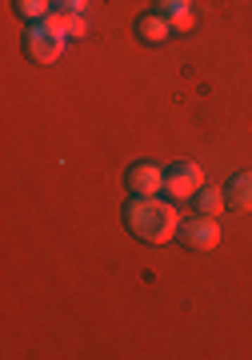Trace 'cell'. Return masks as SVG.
Wrapping results in <instances>:
<instances>
[{"instance_id": "cell-9", "label": "cell", "mask_w": 252, "mask_h": 360, "mask_svg": "<svg viewBox=\"0 0 252 360\" xmlns=\"http://www.w3.org/2000/svg\"><path fill=\"white\" fill-rule=\"evenodd\" d=\"M16 13L25 20H44L52 13V0H16Z\"/></svg>"}, {"instance_id": "cell-3", "label": "cell", "mask_w": 252, "mask_h": 360, "mask_svg": "<svg viewBox=\"0 0 252 360\" xmlns=\"http://www.w3.org/2000/svg\"><path fill=\"white\" fill-rule=\"evenodd\" d=\"M177 236L184 240V248H192V252H213L216 245H220V224H216V217H189L180 220Z\"/></svg>"}, {"instance_id": "cell-7", "label": "cell", "mask_w": 252, "mask_h": 360, "mask_svg": "<svg viewBox=\"0 0 252 360\" xmlns=\"http://www.w3.org/2000/svg\"><path fill=\"white\" fill-rule=\"evenodd\" d=\"M225 193H228V205L237 212H252V172H237L225 184Z\"/></svg>"}, {"instance_id": "cell-6", "label": "cell", "mask_w": 252, "mask_h": 360, "mask_svg": "<svg viewBox=\"0 0 252 360\" xmlns=\"http://www.w3.org/2000/svg\"><path fill=\"white\" fill-rule=\"evenodd\" d=\"M137 37L144 40V44H164V40L172 37V25H168V16H160V13H144L137 20Z\"/></svg>"}, {"instance_id": "cell-2", "label": "cell", "mask_w": 252, "mask_h": 360, "mask_svg": "<svg viewBox=\"0 0 252 360\" xmlns=\"http://www.w3.org/2000/svg\"><path fill=\"white\" fill-rule=\"evenodd\" d=\"M25 52L37 65H56V56L64 52V32L44 25V20H37V25L25 32Z\"/></svg>"}, {"instance_id": "cell-11", "label": "cell", "mask_w": 252, "mask_h": 360, "mask_svg": "<svg viewBox=\"0 0 252 360\" xmlns=\"http://www.w3.org/2000/svg\"><path fill=\"white\" fill-rule=\"evenodd\" d=\"M52 8H61V13H84V0H52Z\"/></svg>"}, {"instance_id": "cell-10", "label": "cell", "mask_w": 252, "mask_h": 360, "mask_svg": "<svg viewBox=\"0 0 252 360\" xmlns=\"http://www.w3.org/2000/svg\"><path fill=\"white\" fill-rule=\"evenodd\" d=\"M168 25H172V32H189L196 16H192V8H180V13H168Z\"/></svg>"}, {"instance_id": "cell-12", "label": "cell", "mask_w": 252, "mask_h": 360, "mask_svg": "<svg viewBox=\"0 0 252 360\" xmlns=\"http://www.w3.org/2000/svg\"><path fill=\"white\" fill-rule=\"evenodd\" d=\"M156 8L160 13H180V8H189V0H156Z\"/></svg>"}, {"instance_id": "cell-1", "label": "cell", "mask_w": 252, "mask_h": 360, "mask_svg": "<svg viewBox=\"0 0 252 360\" xmlns=\"http://www.w3.org/2000/svg\"><path fill=\"white\" fill-rule=\"evenodd\" d=\"M125 224L144 245H164V240L177 236L180 217H177V208L168 200H160V196H132L125 205Z\"/></svg>"}, {"instance_id": "cell-5", "label": "cell", "mask_w": 252, "mask_h": 360, "mask_svg": "<svg viewBox=\"0 0 252 360\" xmlns=\"http://www.w3.org/2000/svg\"><path fill=\"white\" fill-rule=\"evenodd\" d=\"M125 184L132 196H156V193H164V172L152 160H140V165H132L125 172Z\"/></svg>"}, {"instance_id": "cell-8", "label": "cell", "mask_w": 252, "mask_h": 360, "mask_svg": "<svg viewBox=\"0 0 252 360\" xmlns=\"http://www.w3.org/2000/svg\"><path fill=\"white\" fill-rule=\"evenodd\" d=\"M225 205H228L225 188H201V193H196V208H201L204 217H220V212H225Z\"/></svg>"}, {"instance_id": "cell-4", "label": "cell", "mask_w": 252, "mask_h": 360, "mask_svg": "<svg viewBox=\"0 0 252 360\" xmlns=\"http://www.w3.org/2000/svg\"><path fill=\"white\" fill-rule=\"evenodd\" d=\"M204 184V172L201 165H192V160H180L164 172V193L172 196V200H184V196H196Z\"/></svg>"}]
</instances>
